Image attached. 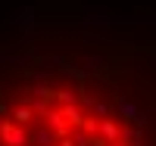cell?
Listing matches in <instances>:
<instances>
[{"instance_id": "1", "label": "cell", "mask_w": 156, "mask_h": 146, "mask_svg": "<svg viewBox=\"0 0 156 146\" xmlns=\"http://www.w3.org/2000/svg\"><path fill=\"white\" fill-rule=\"evenodd\" d=\"M0 146H156V69L37 25H6Z\"/></svg>"}]
</instances>
